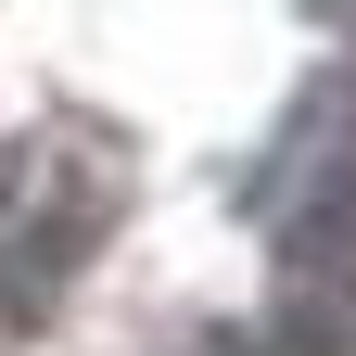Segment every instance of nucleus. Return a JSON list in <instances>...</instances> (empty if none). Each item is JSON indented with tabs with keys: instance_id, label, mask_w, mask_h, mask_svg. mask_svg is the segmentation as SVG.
Masks as SVG:
<instances>
[{
	"instance_id": "1",
	"label": "nucleus",
	"mask_w": 356,
	"mask_h": 356,
	"mask_svg": "<svg viewBox=\"0 0 356 356\" xmlns=\"http://www.w3.org/2000/svg\"><path fill=\"white\" fill-rule=\"evenodd\" d=\"M127 204V165L89 140V127H38V140H13V165H0V318L38 331L51 305L76 293V267L102 254Z\"/></svg>"
},
{
	"instance_id": "2",
	"label": "nucleus",
	"mask_w": 356,
	"mask_h": 356,
	"mask_svg": "<svg viewBox=\"0 0 356 356\" xmlns=\"http://www.w3.org/2000/svg\"><path fill=\"white\" fill-rule=\"evenodd\" d=\"M280 331L293 356H343L356 331V140L305 165V191L280 204Z\"/></svg>"
},
{
	"instance_id": "3",
	"label": "nucleus",
	"mask_w": 356,
	"mask_h": 356,
	"mask_svg": "<svg viewBox=\"0 0 356 356\" xmlns=\"http://www.w3.org/2000/svg\"><path fill=\"white\" fill-rule=\"evenodd\" d=\"M305 13H331V26H356V0H305Z\"/></svg>"
}]
</instances>
